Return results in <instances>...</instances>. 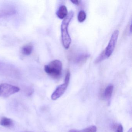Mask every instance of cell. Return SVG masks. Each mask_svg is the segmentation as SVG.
<instances>
[{
	"instance_id": "6da1fadb",
	"label": "cell",
	"mask_w": 132,
	"mask_h": 132,
	"mask_svg": "<svg viewBox=\"0 0 132 132\" xmlns=\"http://www.w3.org/2000/svg\"><path fill=\"white\" fill-rule=\"evenodd\" d=\"M74 16V13L71 11L68 14L67 16L63 19L61 25V38L62 44L65 49L69 48L71 43V39L68 32L69 25Z\"/></svg>"
},
{
	"instance_id": "7a4b0ae2",
	"label": "cell",
	"mask_w": 132,
	"mask_h": 132,
	"mask_svg": "<svg viewBox=\"0 0 132 132\" xmlns=\"http://www.w3.org/2000/svg\"><path fill=\"white\" fill-rule=\"evenodd\" d=\"M62 70V63L61 61L57 59L51 62L44 67L45 72L55 78H58L60 77Z\"/></svg>"
},
{
	"instance_id": "3957f363",
	"label": "cell",
	"mask_w": 132,
	"mask_h": 132,
	"mask_svg": "<svg viewBox=\"0 0 132 132\" xmlns=\"http://www.w3.org/2000/svg\"><path fill=\"white\" fill-rule=\"evenodd\" d=\"M70 76L71 74L70 71L68 70L65 74L64 82L59 86L52 95L51 99L52 100H56L64 94L68 86L70 81Z\"/></svg>"
},
{
	"instance_id": "277c9868",
	"label": "cell",
	"mask_w": 132,
	"mask_h": 132,
	"mask_svg": "<svg viewBox=\"0 0 132 132\" xmlns=\"http://www.w3.org/2000/svg\"><path fill=\"white\" fill-rule=\"evenodd\" d=\"M20 91L17 86L6 83L0 84V96L7 98L11 95L15 94Z\"/></svg>"
},
{
	"instance_id": "5b68a950",
	"label": "cell",
	"mask_w": 132,
	"mask_h": 132,
	"mask_svg": "<svg viewBox=\"0 0 132 132\" xmlns=\"http://www.w3.org/2000/svg\"><path fill=\"white\" fill-rule=\"evenodd\" d=\"M119 34V31L118 30H117L114 31L111 36L107 47L104 50L105 51V54L107 58L109 57L112 55L115 49Z\"/></svg>"
},
{
	"instance_id": "8992f818",
	"label": "cell",
	"mask_w": 132,
	"mask_h": 132,
	"mask_svg": "<svg viewBox=\"0 0 132 132\" xmlns=\"http://www.w3.org/2000/svg\"><path fill=\"white\" fill-rule=\"evenodd\" d=\"M16 10L13 7L7 6L0 10V17H7L14 15L16 13Z\"/></svg>"
},
{
	"instance_id": "52a82bcc",
	"label": "cell",
	"mask_w": 132,
	"mask_h": 132,
	"mask_svg": "<svg viewBox=\"0 0 132 132\" xmlns=\"http://www.w3.org/2000/svg\"><path fill=\"white\" fill-rule=\"evenodd\" d=\"M68 11L67 7L64 5L61 6L59 8L57 12V16L60 19H64L68 14Z\"/></svg>"
},
{
	"instance_id": "ba28073f",
	"label": "cell",
	"mask_w": 132,
	"mask_h": 132,
	"mask_svg": "<svg viewBox=\"0 0 132 132\" xmlns=\"http://www.w3.org/2000/svg\"><path fill=\"white\" fill-rule=\"evenodd\" d=\"M113 86L112 84H110L106 86L103 94L105 98L107 100L110 99L113 93Z\"/></svg>"
},
{
	"instance_id": "9c48e42d",
	"label": "cell",
	"mask_w": 132,
	"mask_h": 132,
	"mask_svg": "<svg viewBox=\"0 0 132 132\" xmlns=\"http://www.w3.org/2000/svg\"><path fill=\"white\" fill-rule=\"evenodd\" d=\"M33 51V46L30 44L24 45L22 48L21 52L24 55L28 56L31 54Z\"/></svg>"
},
{
	"instance_id": "30bf717a",
	"label": "cell",
	"mask_w": 132,
	"mask_h": 132,
	"mask_svg": "<svg viewBox=\"0 0 132 132\" xmlns=\"http://www.w3.org/2000/svg\"><path fill=\"white\" fill-rule=\"evenodd\" d=\"M97 130V127L96 126H91L81 130L71 129L68 132H96Z\"/></svg>"
},
{
	"instance_id": "8fae6325",
	"label": "cell",
	"mask_w": 132,
	"mask_h": 132,
	"mask_svg": "<svg viewBox=\"0 0 132 132\" xmlns=\"http://www.w3.org/2000/svg\"><path fill=\"white\" fill-rule=\"evenodd\" d=\"M13 124V121L11 119L6 117H3L0 120V125L6 127H10Z\"/></svg>"
},
{
	"instance_id": "7c38bea8",
	"label": "cell",
	"mask_w": 132,
	"mask_h": 132,
	"mask_svg": "<svg viewBox=\"0 0 132 132\" xmlns=\"http://www.w3.org/2000/svg\"><path fill=\"white\" fill-rule=\"evenodd\" d=\"M106 59H107V58L105 54V51L103 50L95 60V63L96 64H99Z\"/></svg>"
},
{
	"instance_id": "4fadbf2b",
	"label": "cell",
	"mask_w": 132,
	"mask_h": 132,
	"mask_svg": "<svg viewBox=\"0 0 132 132\" xmlns=\"http://www.w3.org/2000/svg\"><path fill=\"white\" fill-rule=\"evenodd\" d=\"M86 15L85 12L83 10L79 11L78 16V20L80 23H82L86 19Z\"/></svg>"
},
{
	"instance_id": "5bb4252c",
	"label": "cell",
	"mask_w": 132,
	"mask_h": 132,
	"mask_svg": "<svg viewBox=\"0 0 132 132\" xmlns=\"http://www.w3.org/2000/svg\"><path fill=\"white\" fill-rule=\"evenodd\" d=\"M89 57L88 55H82L81 57H79L77 60V62L79 64H82V63L85 62L86 61V60L88 59V57Z\"/></svg>"
},
{
	"instance_id": "9a60e30c",
	"label": "cell",
	"mask_w": 132,
	"mask_h": 132,
	"mask_svg": "<svg viewBox=\"0 0 132 132\" xmlns=\"http://www.w3.org/2000/svg\"><path fill=\"white\" fill-rule=\"evenodd\" d=\"M123 127L121 124H119L116 129V132H123Z\"/></svg>"
},
{
	"instance_id": "2e32d148",
	"label": "cell",
	"mask_w": 132,
	"mask_h": 132,
	"mask_svg": "<svg viewBox=\"0 0 132 132\" xmlns=\"http://www.w3.org/2000/svg\"><path fill=\"white\" fill-rule=\"evenodd\" d=\"M71 2L73 4H75L76 5H79L80 4V1H78V0H76V1H71Z\"/></svg>"
},
{
	"instance_id": "e0dca14e",
	"label": "cell",
	"mask_w": 132,
	"mask_h": 132,
	"mask_svg": "<svg viewBox=\"0 0 132 132\" xmlns=\"http://www.w3.org/2000/svg\"><path fill=\"white\" fill-rule=\"evenodd\" d=\"M128 132H132V129L131 128H130V129L128 131Z\"/></svg>"
},
{
	"instance_id": "ac0fdd59",
	"label": "cell",
	"mask_w": 132,
	"mask_h": 132,
	"mask_svg": "<svg viewBox=\"0 0 132 132\" xmlns=\"http://www.w3.org/2000/svg\"></svg>"
}]
</instances>
